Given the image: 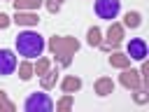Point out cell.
<instances>
[{"instance_id":"6da1fadb","label":"cell","mask_w":149,"mask_h":112,"mask_svg":"<svg viewBox=\"0 0 149 112\" xmlns=\"http://www.w3.org/2000/svg\"><path fill=\"white\" fill-rule=\"evenodd\" d=\"M14 44H16V51L21 54V56H26V58H37V56H42V51H44V37L40 35V33H35V30H21L16 37H14Z\"/></svg>"},{"instance_id":"7a4b0ae2","label":"cell","mask_w":149,"mask_h":112,"mask_svg":"<svg viewBox=\"0 0 149 112\" xmlns=\"http://www.w3.org/2000/svg\"><path fill=\"white\" fill-rule=\"evenodd\" d=\"M49 47H51V51H54V56L58 58L61 65H70L74 51L79 49V42L74 37H58V35H54L49 40Z\"/></svg>"},{"instance_id":"3957f363","label":"cell","mask_w":149,"mask_h":112,"mask_svg":"<svg viewBox=\"0 0 149 112\" xmlns=\"http://www.w3.org/2000/svg\"><path fill=\"white\" fill-rule=\"evenodd\" d=\"M23 110H26V112H51V110H54V100H51L49 93H44V91H33V93L26 98Z\"/></svg>"},{"instance_id":"277c9868","label":"cell","mask_w":149,"mask_h":112,"mask_svg":"<svg viewBox=\"0 0 149 112\" xmlns=\"http://www.w3.org/2000/svg\"><path fill=\"white\" fill-rule=\"evenodd\" d=\"M95 14L98 19H105V21H114L121 12V0H95Z\"/></svg>"},{"instance_id":"5b68a950","label":"cell","mask_w":149,"mask_h":112,"mask_svg":"<svg viewBox=\"0 0 149 112\" xmlns=\"http://www.w3.org/2000/svg\"><path fill=\"white\" fill-rule=\"evenodd\" d=\"M126 56L130 61H144L147 58V42L142 37H133L128 44H126Z\"/></svg>"},{"instance_id":"8992f818","label":"cell","mask_w":149,"mask_h":112,"mask_svg":"<svg viewBox=\"0 0 149 112\" xmlns=\"http://www.w3.org/2000/svg\"><path fill=\"white\" fill-rule=\"evenodd\" d=\"M121 40H123V26L112 21V26H109V30H107V42H102V44H100V49H105V51H107L109 47H119V44H121Z\"/></svg>"},{"instance_id":"52a82bcc","label":"cell","mask_w":149,"mask_h":112,"mask_svg":"<svg viewBox=\"0 0 149 112\" xmlns=\"http://www.w3.org/2000/svg\"><path fill=\"white\" fill-rule=\"evenodd\" d=\"M16 70V56L12 49H0V75H12Z\"/></svg>"},{"instance_id":"ba28073f","label":"cell","mask_w":149,"mask_h":112,"mask_svg":"<svg viewBox=\"0 0 149 112\" xmlns=\"http://www.w3.org/2000/svg\"><path fill=\"white\" fill-rule=\"evenodd\" d=\"M121 84L126 86V89H133V91H137V89H142V79H140V72H135L133 68H126L123 72H121Z\"/></svg>"},{"instance_id":"9c48e42d","label":"cell","mask_w":149,"mask_h":112,"mask_svg":"<svg viewBox=\"0 0 149 112\" xmlns=\"http://www.w3.org/2000/svg\"><path fill=\"white\" fill-rule=\"evenodd\" d=\"M16 26H35V23H40V16H37V12H26V9H19L16 14H14V19H12Z\"/></svg>"},{"instance_id":"30bf717a","label":"cell","mask_w":149,"mask_h":112,"mask_svg":"<svg viewBox=\"0 0 149 112\" xmlns=\"http://www.w3.org/2000/svg\"><path fill=\"white\" fill-rule=\"evenodd\" d=\"M112 91H114L112 77H100V79L95 82V93H98V96H109Z\"/></svg>"},{"instance_id":"8fae6325","label":"cell","mask_w":149,"mask_h":112,"mask_svg":"<svg viewBox=\"0 0 149 112\" xmlns=\"http://www.w3.org/2000/svg\"><path fill=\"white\" fill-rule=\"evenodd\" d=\"M44 0H12V5H14V9L19 12V9H26V12H37V7L42 5Z\"/></svg>"},{"instance_id":"7c38bea8","label":"cell","mask_w":149,"mask_h":112,"mask_svg":"<svg viewBox=\"0 0 149 112\" xmlns=\"http://www.w3.org/2000/svg\"><path fill=\"white\" fill-rule=\"evenodd\" d=\"M109 63H112L114 68H121V70L130 68V58H128L126 54H119V51H114V54L109 56Z\"/></svg>"},{"instance_id":"4fadbf2b","label":"cell","mask_w":149,"mask_h":112,"mask_svg":"<svg viewBox=\"0 0 149 112\" xmlns=\"http://www.w3.org/2000/svg\"><path fill=\"white\" fill-rule=\"evenodd\" d=\"M61 86H63V91H65V93H74V91H79V89H81V79L70 75V77H65V79H63V84H61Z\"/></svg>"},{"instance_id":"5bb4252c","label":"cell","mask_w":149,"mask_h":112,"mask_svg":"<svg viewBox=\"0 0 149 112\" xmlns=\"http://www.w3.org/2000/svg\"><path fill=\"white\" fill-rule=\"evenodd\" d=\"M100 35H102L100 28H98V26H91V28H88V44H91V47H100V44H102V37H100Z\"/></svg>"},{"instance_id":"9a60e30c","label":"cell","mask_w":149,"mask_h":112,"mask_svg":"<svg viewBox=\"0 0 149 112\" xmlns=\"http://www.w3.org/2000/svg\"><path fill=\"white\" fill-rule=\"evenodd\" d=\"M56 77H58V70H47L42 75V89H51L56 84Z\"/></svg>"},{"instance_id":"2e32d148","label":"cell","mask_w":149,"mask_h":112,"mask_svg":"<svg viewBox=\"0 0 149 112\" xmlns=\"http://www.w3.org/2000/svg\"><path fill=\"white\" fill-rule=\"evenodd\" d=\"M123 23H126L128 28H137V26L142 23V16H140V12H128V14H126V19H123Z\"/></svg>"},{"instance_id":"e0dca14e","label":"cell","mask_w":149,"mask_h":112,"mask_svg":"<svg viewBox=\"0 0 149 112\" xmlns=\"http://www.w3.org/2000/svg\"><path fill=\"white\" fill-rule=\"evenodd\" d=\"M19 75H21V79H23V82H28V79L35 75V70H33V65H30L28 61H23V63L19 65Z\"/></svg>"},{"instance_id":"ac0fdd59","label":"cell","mask_w":149,"mask_h":112,"mask_svg":"<svg viewBox=\"0 0 149 112\" xmlns=\"http://www.w3.org/2000/svg\"><path fill=\"white\" fill-rule=\"evenodd\" d=\"M33 70H35V75H44L47 70H49V58H37V63L33 65Z\"/></svg>"},{"instance_id":"d6986e66","label":"cell","mask_w":149,"mask_h":112,"mask_svg":"<svg viewBox=\"0 0 149 112\" xmlns=\"http://www.w3.org/2000/svg\"><path fill=\"white\" fill-rule=\"evenodd\" d=\"M70 107H72V93L63 96V98L56 103V110H58V112H65V110H70Z\"/></svg>"},{"instance_id":"ffe728a7","label":"cell","mask_w":149,"mask_h":112,"mask_svg":"<svg viewBox=\"0 0 149 112\" xmlns=\"http://www.w3.org/2000/svg\"><path fill=\"white\" fill-rule=\"evenodd\" d=\"M0 110H7V112H14V103L7 100V93L0 91Z\"/></svg>"},{"instance_id":"44dd1931","label":"cell","mask_w":149,"mask_h":112,"mask_svg":"<svg viewBox=\"0 0 149 112\" xmlns=\"http://www.w3.org/2000/svg\"><path fill=\"white\" fill-rule=\"evenodd\" d=\"M44 5H47V9H49V12H51V14H56V12H58V9H61V5H58V2H56V0H44Z\"/></svg>"},{"instance_id":"7402d4cb","label":"cell","mask_w":149,"mask_h":112,"mask_svg":"<svg viewBox=\"0 0 149 112\" xmlns=\"http://www.w3.org/2000/svg\"><path fill=\"white\" fill-rule=\"evenodd\" d=\"M9 23H12V19H9L7 14H2V12H0V30H5V28H9Z\"/></svg>"},{"instance_id":"603a6c76","label":"cell","mask_w":149,"mask_h":112,"mask_svg":"<svg viewBox=\"0 0 149 112\" xmlns=\"http://www.w3.org/2000/svg\"><path fill=\"white\" fill-rule=\"evenodd\" d=\"M135 100H137L140 105H142V103H147V93H144L142 89H137V93H135Z\"/></svg>"},{"instance_id":"cb8c5ba5","label":"cell","mask_w":149,"mask_h":112,"mask_svg":"<svg viewBox=\"0 0 149 112\" xmlns=\"http://www.w3.org/2000/svg\"><path fill=\"white\" fill-rule=\"evenodd\" d=\"M9 2H12V0H9Z\"/></svg>"}]
</instances>
